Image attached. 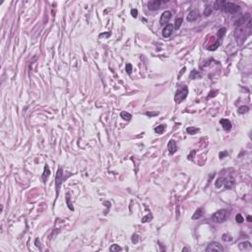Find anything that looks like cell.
<instances>
[{
    "mask_svg": "<svg viewBox=\"0 0 252 252\" xmlns=\"http://www.w3.org/2000/svg\"><path fill=\"white\" fill-rule=\"evenodd\" d=\"M165 129H166V125L161 124V125H159L158 127H156V128H155V132H156V133H158V134H162V133H164Z\"/></svg>",
    "mask_w": 252,
    "mask_h": 252,
    "instance_id": "e0dca14e",
    "label": "cell"
},
{
    "mask_svg": "<svg viewBox=\"0 0 252 252\" xmlns=\"http://www.w3.org/2000/svg\"><path fill=\"white\" fill-rule=\"evenodd\" d=\"M233 184H234V180H233L232 177H229V178H227V179H224V185L225 186L226 189H230V188L233 186Z\"/></svg>",
    "mask_w": 252,
    "mask_h": 252,
    "instance_id": "4fadbf2b",
    "label": "cell"
},
{
    "mask_svg": "<svg viewBox=\"0 0 252 252\" xmlns=\"http://www.w3.org/2000/svg\"><path fill=\"white\" fill-rule=\"evenodd\" d=\"M152 215H150V214H148L147 216H145L144 218H142V223H147V222H149V221H151L152 220Z\"/></svg>",
    "mask_w": 252,
    "mask_h": 252,
    "instance_id": "484cf974",
    "label": "cell"
},
{
    "mask_svg": "<svg viewBox=\"0 0 252 252\" xmlns=\"http://www.w3.org/2000/svg\"><path fill=\"white\" fill-rule=\"evenodd\" d=\"M121 250V247L120 246H118L117 244H113L110 246V251H120Z\"/></svg>",
    "mask_w": 252,
    "mask_h": 252,
    "instance_id": "83f0119b",
    "label": "cell"
},
{
    "mask_svg": "<svg viewBox=\"0 0 252 252\" xmlns=\"http://www.w3.org/2000/svg\"><path fill=\"white\" fill-rule=\"evenodd\" d=\"M206 251L211 252V251H224V247L219 243V242H216V241H213L211 242L207 248H206Z\"/></svg>",
    "mask_w": 252,
    "mask_h": 252,
    "instance_id": "5b68a950",
    "label": "cell"
},
{
    "mask_svg": "<svg viewBox=\"0 0 252 252\" xmlns=\"http://www.w3.org/2000/svg\"><path fill=\"white\" fill-rule=\"evenodd\" d=\"M222 238H223L224 241H231L232 240V237L229 234H226V233H224V235L222 236Z\"/></svg>",
    "mask_w": 252,
    "mask_h": 252,
    "instance_id": "4316f807",
    "label": "cell"
},
{
    "mask_svg": "<svg viewBox=\"0 0 252 252\" xmlns=\"http://www.w3.org/2000/svg\"><path fill=\"white\" fill-rule=\"evenodd\" d=\"M197 78H201V74L197 72L196 70H192L190 73V79H197Z\"/></svg>",
    "mask_w": 252,
    "mask_h": 252,
    "instance_id": "ffe728a7",
    "label": "cell"
},
{
    "mask_svg": "<svg viewBox=\"0 0 252 252\" xmlns=\"http://www.w3.org/2000/svg\"><path fill=\"white\" fill-rule=\"evenodd\" d=\"M171 16H172V14H171V12L170 11H165L163 14H162V16H161V20H160V24L161 25H168V21L171 19Z\"/></svg>",
    "mask_w": 252,
    "mask_h": 252,
    "instance_id": "52a82bcc",
    "label": "cell"
},
{
    "mask_svg": "<svg viewBox=\"0 0 252 252\" xmlns=\"http://www.w3.org/2000/svg\"><path fill=\"white\" fill-rule=\"evenodd\" d=\"M238 247H239V249L242 250V251H243V250H251V248H252L250 242H248V241L239 243V244H238Z\"/></svg>",
    "mask_w": 252,
    "mask_h": 252,
    "instance_id": "7c38bea8",
    "label": "cell"
},
{
    "mask_svg": "<svg viewBox=\"0 0 252 252\" xmlns=\"http://www.w3.org/2000/svg\"><path fill=\"white\" fill-rule=\"evenodd\" d=\"M181 24H182V18H177V19L175 20L174 29H175V30H178V29L181 27Z\"/></svg>",
    "mask_w": 252,
    "mask_h": 252,
    "instance_id": "7402d4cb",
    "label": "cell"
},
{
    "mask_svg": "<svg viewBox=\"0 0 252 252\" xmlns=\"http://www.w3.org/2000/svg\"><path fill=\"white\" fill-rule=\"evenodd\" d=\"M251 220H252L251 216H248V217H247V222H249V223H251V222H252Z\"/></svg>",
    "mask_w": 252,
    "mask_h": 252,
    "instance_id": "d590c367",
    "label": "cell"
},
{
    "mask_svg": "<svg viewBox=\"0 0 252 252\" xmlns=\"http://www.w3.org/2000/svg\"><path fill=\"white\" fill-rule=\"evenodd\" d=\"M249 110V108L247 107V106H242V107H240L239 108H238V113L239 114H243V113H246V112H248Z\"/></svg>",
    "mask_w": 252,
    "mask_h": 252,
    "instance_id": "44dd1931",
    "label": "cell"
},
{
    "mask_svg": "<svg viewBox=\"0 0 252 252\" xmlns=\"http://www.w3.org/2000/svg\"><path fill=\"white\" fill-rule=\"evenodd\" d=\"M198 16H199V13L196 10H192L188 15H187V21L188 22H194L198 19Z\"/></svg>",
    "mask_w": 252,
    "mask_h": 252,
    "instance_id": "9c48e42d",
    "label": "cell"
},
{
    "mask_svg": "<svg viewBox=\"0 0 252 252\" xmlns=\"http://www.w3.org/2000/svg\"><path fill=\"white\" fill-rule=\"evenodd\" d=\"M221 10H224V12H226V13L235 14V13L239 12V10H240V6H238V5H236L235 3H232V2L223 1V5H222Z\"/></svg>",
    "mask_w": 252,
    "mask_h": 252,
    "instance_id": "6da1fadb",
    "label": "cell"
},
{
    "mask_svg": "<svg viewBox=\"0 0 252 252\" xmlns=\"http://www.w3.org/2000/svg\"><path fill=\"white\" fill-rule=\"evenodd\" d=\"M227 216H228V211L222 209V210H219V211L215 212L212 215V220L216 223H223L226 220Z\"/></svg>",
    "mask_w": 252,
    "mask_h": 252,
    "instance_id": "3957f363",
    "label": "cell"
},
{
    "mask_svg": "<svg viewBox=\"0 0 252 252\" xmlns=\"http://www.w3.org/2000/svg\"><path fill=\"white\" fill-rule=\"evenodd\" d=\"M194 154H195V151H192V152H191V154L188 156V160H189V159H190V160H192V156H193Z\"/></svg>",
    "mask_w": 252,
    "mask_h": 252,
    "instance_id": "e575fe53",
    "label": "cell"
},
{
    "mask_svg": "<svg viewBox=\"0 0 252 252\" xmlns=\"http://www.w3.org/2000/svg\"><path fill=\"white\" fill-rule=\"evenodd\" d=\"M224 178L220 177V178H218V179H217V181H216L215 185H216V187H217V188H221L222 186H224Z\"/></svg>",
    "mask_w": 252,
    "mask_h": 252,
    "instance_id": "d6986e66",
    "label": "cell"
},
{
    "mask_svg": "<svg viewBox=\"0 0 252 252\" xmlns=\"http://www.w3.org/2000/svg\"><path fill=\"white\" fill-rule=\"evenodd\" d=\"M225 28H222L221 30H219V32H218V36H219V39L221 40V38L224 36V35L225 34Z\"/></svg>",
    "mask_w": 252,
    "mask_h": 252,
    "instance_id": "d4e9b609",
    "label": "cell"
},
{
    "mask_svg": "<svg viewBox=\"0 0 252 252\" xmlns=\"http://www.w3.org/2000/svg\"><path fill=\"white\" fill-rule=\"evenodd\" d=\"M138 240H139V236H138L137 234H133V235H132V242H133V243H137Z\"/></svg>",
    "mask_w": 252,
    "mask_h": 252,
    "instance_id": "1f68e13d",
    "label": "cell"
},
{
    "mask_svg": "<svg viewBox=\"0 0 252 252\" xmlns=\"http://www.w3.org/2000/svg\"><path fill=\"white\" fill-rule=\"evenodd\" d=\"M146 114H147V115H149V116H153V115H157V114H158V112H147Z\"/></svg>",
    "mask_w": 252,
    "mask_h": 252,
    "instance_id": "836d02e7",
    "label": "cell"
},
{
    "mask_svg": "<svg viewBox=\"0 0 252 252\" xmlns=\"http://www.w3.org/2000/svg\"><path fill=\"white\" fill-rule=\"evenodd\" d=\"M66 201H67V204H68V208H69L70 210L74 211V207L72 206V203L70 202V195H69V193L66 194Z\"/></svg>",
    "mask_w": 252,
    "mask_h": 252,
    "instance_id": "cb8c5ba5",
    "label": "cell"
},
{
    "mask_svg": "<svg viewBox=\"0 0 252 252\" xmlns=\"http://www.w3.org/2000/svg\"><path fill=\"white\" fill-rule=\"evenodd\" d=\"M163 3H164V1H161V0H153L148 3V8L152 11H156V10L160 9V7L162 6Z\"/></svg>",
    "mask_w": 252,
    "mask_h": 252,
    "instance_id": "8992f818",
    "label": "cell"
},
{
    "mask_svg": "<svg viewBox=\"0 0 252 252\" xmlns=\"http://www.w3.org/2000/svg\"><path fill=\"white\" fill-rule=\"evenodd\" d=\"M120 116H121V118H123L124 120H127V121H129L131 118H132V115L129 113V112H126V111H122L120 113Z\"/></svg>",
    "mask_w": 252,
    "mask_h": 252,
    "instance_id": "2e32d148",
    "label": "cell"
},
{
    "mask_svg": "<svg viewBox=\"0 0 252 252\" xmlns=\"http://www.w3.org/2000/svg\"><path fill=\"white\" fill-rule=\"evenodd\" d=\"M187 250H190V249H189V248H186V247L183 248V251H187Z\"/></svg>",
    "mask_w": 252,
    "mask_h": 252,
    "instance_id": "8d00e7d4",
    "label": "cell"
},
{
    "mask_svg": "<svg viewBox=\"0 0 252 252\" xmlns=\"http://www.w3.org/2000/svg\"><path fill=\"white\" fill-rule=\"evenodd\" d=\"M202 216H203V209L200 208V209H198L196 212L194 213L192 219H193V220H198V219H200Z\"/></svg>",
    "mask_w": 252,
    "mask_h": 252,
    "instance_id": "9a60e30c",
    "label": "cell"
},
{
    "mask_svg": "<svg viewBox=\"0 0 252 252\" xmlns=\"http://www.w3.org/2000/svg\"><path fill=\"white\" fill-rule=\"evenodd\" d=\"M131 15H132L133 18H137V16H138V11H137V9H132V10H131Z\"/></svg>",
    "mask_w": 252,
    "mask_h": 252,
    "instance_id": "4dcf8cb0",
    "label": "cell"
},
{
    "mask_svg": "<svg viewBox=\"0 0 252 252\" xmlns=\"http://www.w3.org/2000/svg\"><path fill=\"white\" fill-rule=\"evenodd\" d=\"M220 123L222 124V126H223V128H224V130L228 131V130H230V129H231V122H230L228 119L223 118V119H221V120H220Z\"/></svg>",
    "mask_w": 252,
    "mask_h": 252,
    "instance_id": "8fae6325",
    "label": "cell"
},
{
    "mask_svg": "<svg viewBox=\"0 0 252 252\" xmlns=\"http://www.w3.org/2000/svg\"><path fill=\"white\" fill-rule=\"evenodd\" d=\"M173 25L172 24H168L166 25V27L163 30V36L165 37H169L171 35H172V32H173Z\"/></svg>",
    "mask_w": 252,
    "mask_h": 252,
    "instance_id": "ba28073f",
    "label": "cell"
},
{
    "mask_svg": "<svg viewBox=\"0 0 252 252\" xmlns=\"http://www.w3.org/2000/svg\"><path fill=\"white\" fill-rule=\"evenodd\" d=\"M168 149L169 154H171V155H172V154H174V153L176 152V150H177V145H176L175 141L170 140L169 142H168Z\"/></svg>",
    "mask_w": 252,
    "mask_h": 252,
    "instance_id": "30bf717a",
    "label": "cell"
},
{
    "mask_svg": "<svg viewBox=\"0 0 252 252\" xmlns=\"http://www.w3.org/2000/svg\"><path fill=\"white\" fill-rule=\"evenodd\" d=\"M235 220H236V222H237V223H239V224H241V223L244 221L243 217H242L240 214H237V215H236V217H235Z\"/></svg>",
    "mask_w": 252,
    "mask_h": 252,
    "instance_id": "f1b7e54d",
    "label": "cell"
},
{
    "mask_svg": "<svg viewBox=\"0 0 252 252\" xmlns=\"http://www.w3.org/2000/svg\"><path fill=\"white\" fill-rule=\"evenodd\" d=\"M186 131H187V133L188 134H190V135H194V134H196L197 132H199V129L197 128V127H188L187 129H186Z\"/></svg>",
    "mask_w": 252,
    "mask_h": 252,
    "instance_id": "ac0fdd59",
    "label": "cell"
},
{
    "mask_svg": "<svg viewBox=\"0 0 252 252\" xmlns=\"http://www.w3.org/2000/svg\"><path fill=\"white\" fill-rule=\"evenodd\" d=\"M63 182V169L62 168H59L57 169L55 175V186H56V191H57V196L59 194V188L61 183Z\"/></svg>",
    "mask_w": 252,
    "mask_h": 252,
    "instance_id": "277c9868",
    "label": "cell"
},
{
    "mask_svg": "<svg viewBox=\"0 0 252 252\" xmlns=\"http://www.w3.org/2000/svg\"><path fill=\"white\" fill-rule=\"evenodd\" d=\"M188 95V88L186 86H182L181 88H179L176 93H175V96H174V101L176 104H180L182 101H184L186 99Z\"/></svg>",
    "mask_w": 252,
    "mask_h": 252,
    "instance_id": "7a4b0ae2",
    "label": "cell"
},
{
    "mask_svg": "<svg viewBox=\"0 0 252 252\" xmlns=\"http://www.w3.org/2000/svg\"><path fill=\"white\" fill-rule=\"evenodd\" d=\"M212 12H213V8H211V7H207V8H205V11H204V16L205 17H208V16H210L211 14H212Z\"/></svg>",
    "mask_w": 252,
    "mask_h": 252,
    "instance_id": "603a6c76",
    "label": "cell"
},
{
    "mask_svg": "<svg viewBox=\"0 0 252 252\" xmlns=\"http://www.w3.org/2000/svg\"><path fill=\"white\" fill-rule=\"evenodd\" d=\"M49 174H50V169H49V168L47 166H45L44 167V170H43V173H42V180H43V182H46L47 177L49 176Z\"/></svg>",
    "mask_w": 252,
    "mask_h": 252,
    "instance_id": "5bb4252c",
    "label": "cell"
},
{
    "mask_svg": "<svg viewBox=\"0 0 252 252\" xmlns=\"http://www.w3.org/2000/svg\"><path fill=\"white\" fill-rule=\"evenodd\" d=\"M125 69H126L127 73H128L129 75L132 73V65H131L130 63H127V64H126V67H125Z\"/></svg>",
    "mask_w": 252,
    "mask_h": 252,
    "instance_id": "f546056e",
    "label": "cell"
},
{
    "mask_svg": "<svg viewBox=\"0 0 252 252\" xmlns=\"http://www.w3.org/2000/svg\"><path fill=\"white\" fill-rule=\"evenodd\" d=\"M216 93H217V92H216V91H213V92H211V93H210V94H209V96H208V99H210V98H211V97H214V96H215V94H216Z\"/></svg>",
    "mask_w": 252,
    "mask_h": 252,
    "instance_id": "d6a6232c",
    "label": "cell"
}]
</instances>
